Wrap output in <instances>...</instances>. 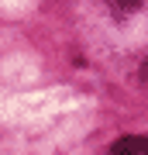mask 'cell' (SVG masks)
<instances>
[{
  "mask_svg": "<svg viewBox=\"0 0 148 155\" xmlns=\"http://www.w3.org/2000/svg\"><path fill=\"white\" fill-rule=\"evenodd\" d=\"M141 76H148V62H145V69H141Z\"/></svg>",
  "mask_w": 148,
  "mask_h": 155,
  "instance_id": "cell-3",
  "label": "cell"
},
{
  "mask_svg": "<svg viewBox=\"0 0 148 155\" xmlns=\"http://www.w3.org/2000/svg\"><path fill=\"white\" fill-rule=\"evenodd\" d=\"M114 4V11H134V7H141V0H110Z\"/></svg>",
  "mask_w": 148,
  "mask_h": 155,
  "instance_id": "cell-2",
  "label": "cell"
},
{
  "mask_svg": "<svg viewBox=\"0 0 148 155\" xmlns=\"http://www.w3.org/2000/svg\"><path fill=\"white\" fill-rule=\"evenodd\" d=\"M110 155H148V138H141V134H124L121 141H114Z\"/></svg>",
  "mask_w": 148,
  "mask_h": 155,
  "instance_id": "cell-1",
  "label": "cell"
}]
</instances>
